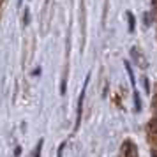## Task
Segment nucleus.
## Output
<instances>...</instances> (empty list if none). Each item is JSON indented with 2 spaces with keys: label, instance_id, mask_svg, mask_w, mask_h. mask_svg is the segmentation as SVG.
I'll list each match as a JSON object with an SVG mask.
<instances>
[{
  "label": "nucleus",
  "instance_id": "39448f33",
  "mask_svg": "<svg viewBox=\"0 0 157 157\" xmlns=\"http://www.w3.org/2000/svg\"><path fill=\"white\" fill-rule=\"evenodd\" d=\"M2 2H4V0H0V4H2Z\"/></svg>",
  "mask_w": 157,
  "mask_h": 157
},
{
  "label": "nucleus",
  "instance_id": "423d86ee",
  "mask_svg": "<svg viewBox=\"0 0 157 157\" xmlns=\"http://www.w3.org/2000/svg\"><path fill=\"white\" fill-rule=\"evenodd\" d=\"M155 157H157V155H155Z\"/></svg>",
  "mask_w": 157,
  "mask_h": 157
},
{
  "label": "nucleus",
  "instance_id": "7ed1b4c3",
  "mask_svg": "<svg viewBox=\"0 0 157 157\" xmlns=\"http://www.w3.org/2000/svg\"><path fill=\"white\" fill-rule=\"evenodd\" d=\"M150 131H152L154 134H157V118L152 120V124H150Z\"/></svg>",
  "mask_w": 157,
  "mask_h": 157
},
{
  "label": "nucleus",
  "instance_id": "f03ea898",
  "mask_svg": "<svg viewBox=\"0 0 157 157\" xmlns=\"http://www.w3.org/2000/svg\"><path fill=\"white\" fill-rule=\"evenodd\" d=\"M127 18H129V30L132 32V30H134V16H132L131 13H129V14H127Z\"/></svg>",
  "mask_w": 157,
  "mask_h": 157
},
{
  "label": "nucleus",
  "instance_id": "f257e3e1",
  "mask_svg": "<svg viewBox=\"0 0 157 157\" xmlns=\"http://www.w3.org/2000/svg\"><path fill=\"white\" fill-rule=\"evenodd\" d=\"M120 157H138V150H136L134 143H132V141H125V143H124Z\"/></svg>",
  "mask_w": 157,
  "mask_h": 157
},
{
  "label": "nucleus",
  "instance_id": "20e7f679",
  "mask_svg": "<svg viewBox=\"0 0 157 157\" xmlns=\"http://www.w3.org/2000/svg\"><path fill=\"white\" fill-rule=\"evenodd\" d=\"M41 145H43V141H39V145H37L36 152H34V157H39V152H41Z\"/></svg>",
  "mask_w": 157,
  "mask_h": 157
}]
</instances>
